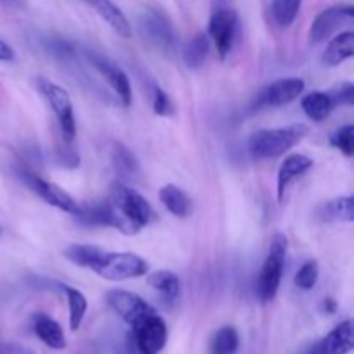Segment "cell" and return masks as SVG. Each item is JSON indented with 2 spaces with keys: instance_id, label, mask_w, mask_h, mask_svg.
Returning <instances> with one entry per match:
<instances>
[{
  "instance_id": "cell-30",
  "label": "cell",
  "mask_w": 354,
  "mask_h": 354,
  "mask_svg": "<svg viewBox=\"0 0 354 354\" xmlns=\"http://www.w3.org/2000/svg\"><path fill=\"white\" fill-rule=\"evenodd\" d=\"M47 50L50 52L54 57H57L59 61H71L76 55L75 44L64 40V38H52V40L47 41Z\"/></svg>"
},
{
  "instance_id": "cell-37",
  "label": "cell",
  "mask_w": 354,
  "mask_h": 354,
  "mask_svg": "<svg viewBox=\"0 0 354 354\" xmlns=\"http://www.w3.org/2000/svg\"><path fill=\"white\" fill-rule=\"evenodd\" d=\"M0 354H2V353H0Z\"/></svg>"
},
{
  "instance_id": "cell-5",
  "label": "cell",
  "mask_w": 354,
  "mask_h": 354,
  "mask_svg": "<svg viewBox=\"0 0 354 354\" xmlns=\"http://www.w3.org/2000/svg\"><path fill=\"white\" fill-rule=\"evenodd\" d=\"M37 86L38 90H40L41 97L45 99V102H47L48 107L54 111L64 140L66 142L75 140L76 120H75V111H73V102L69 93L66 92L62 86L55 85V83H52L50 80H45V78H38Z\"/></svg>"
},
{
  "instance_id": "cell-4",
  "label": "cell",
  "mask_w": 354,
  "mask_h": 354,
  "mask_svg": "<svg viewBox=\"0 0 354 354\" xmlns=\"http://www.w3.org/2000/svg\"><path fill=\"white\" fill-rule=\"evenodd\" d=\"M287 254V237L283 234H275L270 241L268 254L259 272L258 283H256V294L263 303H270L277 297L282 282L283 266H286Z\"/></svg>"
},
{
  "instance_id": "cell-26",
  "label": "cell",
  "mask_w": 354,
  "mask_h": 354,
  "mask_svg": "<svg viewBox=\"0 0 354 354\" xmlns=\"http://www.w3.org/2000/svg\"><path fill=\"white\" fill-rule=\"evenodd\" d=\"M239 334L234 327L225 325L216 334L213 335L209 342V353L211 354H235L239 349Z\"/></svg>"
},
{
  "instance_id": "cell-2",
  "label": "cell",
  "mask_w": 354,
  "mask_h": 354,
  "mask_svg": "<svg viewBox=\"0 0 354 354\" xmlns=\"http://www.w3.org/2000/svg\"><path fill=\"white\" fill-rule=\"evenodd\" d=\"M308 127L303 123L282 128H268L252 133L249 138V152L256 159H275L296 147L308 135Z\"/></svg>"
},
{
  "instance_id": "cell-20",
  "label": "cell",
  "mask_w": 354,
  "mask_h": 354,
  "mask_svg": "<svg viewBox=\"0 0 354 354\" xmlns=\"http://www.w3.org/2000/svg\"><path fill=\"white\" fill-rule=\"evenodd\" d=\"M301 107H303L304 114L310 118L311 121H320L327 120L330 113L334 111L335 104L334 99L328 92H322V90H313V92L306 93L301 100Z\"/></svg>"
},
{
  "instance_id": "cell-7",
  "label": "cell",
  "mask_w": 354,
  "mask_h": 354,
  "mask_svg": "<svg viewBox=\"0 0 354 354\" xmlns=\"http://www.w3.org/2000/svg\"><path fill=\"white\" fill-rule=\"evenodd\" d=\"M17 176H19L21 182H23L31 192L37 194L41 201H45V203L50 204V206L57 207V209L64 211V213L76 214L80 204L59 185H55V183L52 182H47V180H44L41 176L35 175V173H31L30 169H24V168L17 169Z\"/></svg>"
},
{
  "instance_id": "cell-22",
  "label": "cell",
  "mask_w": 354,
  "mask_h": 354,
  "mask_svg": "<svg viewBox=\"0 0 354 354\" xmlns=\"http://www.w3.org/2000/svg\"><path fill=\"white\" fill-rule=\"evenodd\" d=\"M159 201H161L162 206L169 213L178 218H187L190 214V211H192L190 197L180 187L173 185V183H168V185L159 189Z\"/></svg>"
},
{
  "instance_id": "cell-10",
  "label": "cell",
  "mask_w": 354,
  "mask_h": 354,
  "mask_svg": "<svg viewBox=\"0 0 354 354\" xmlns=\"http://www.w3.org/2000/svg\"><path fill=\"white\" fill-rule=\"evenodd\" d=\"M304 86L306 85H304L303 78H296V76L280 78L259 90L252 107L254 109H263V107L286 106V104L296 100L304 92Z\"/></svg>"
},
{
  "instance_id": "cell-24",
  "label": "cell",
  "mask_w": 354,
  "mask_h": 354,
  "mask_svg": "<svg viewBox=\"0 0 354 354\" xmlns=\"http://www.w3.org/2000/svg\"><path fill=\"white\" fill-rule=\"evenodd\" d=\"M147 283L154 290H158L166 301H175L180 296L182 290V283L176 273L169 272V270H158L147 275Z\"/></svg>"
},
{
  "instance_id": "cell-14",
  "label": "cell",
  "mask_w": 354,
  "mask_h": 354,
  "mask_svg": "<svg viewBox=\"0 0 354 354\" xmlns=\"http://www.w3.org/2000/svg\"><path fill=\"white\" fill-rule=\"evenodd\" d=\"M353 349V322L346 320L328 332L324 339L315 342L304 354H349Z\"/></svg>"
},
{
  "instance_id": "cell-17",
  "label": "cell",
  "mask_w": 354,
  "mask_h": 354,
  "mask_svg": "<svg viewBox=\"0 0 354 354\" xmlns=\"http://www.w3.org/2000/svg\"><path fill=\"white\" fill-rule=\"evenodd\" d=\"M33 330L37 334V337L50 349H57L59 351V349L66 348V337L61 325L54 318L48 317V315H33Z\"/></svg>"
},
{
  "instance_id": "cell-23",
  "label": "cell",
  "mask_w": 354,
  "mask_h": 354,
  "mask_svg": "<svg viewBox=\"0 0 354 354\" xmlns=\"http://www.w3.org/2000/svg\"><path fill=\"white\" fill-rule=\"evenodd\" d=\"M211 50V44H209V37L203 31L194 35L189 41L185 44L182 52L183 62H185L187 68L190 69H197L206 62L207 55H209Z\"/></svg>"
},
{
  "instance_id": "cell-19",
  "label": "cell",
  "mask_w": 354,
  "mask_h": 354,
  "mask_svg": "<svg viewBox=\"0 0 354 354\" xmlns=\"http://www.w3.org/2000/svg\"><path fill=\"white\" fill-rule=\"evenodd\" d=\"M354 55V33L353 31H342V33L335 35L330 41H328L327 48L324 52V61L325 66H334L342 64L344 61L351 59Z\"/></svg>"
},
{
  "instance_id": "cell-1",
  "label": "cell",
  "mask_w": 354,
  "mask_h": 354,
  "mask_svg": "<svg viewBox=\"0 0 354 354\" xmlns=\"http://www.w3.org/2000/svg\"><path fill=\"white\" fill-rule=\"evenodd\" d=\"M64 256L73 265L92 270L111 282L138 279L149 272L147 261L142 256L133 252L102 251L97 245L73 244L64 249Z\"/></svg>"
},
{
  "instance_id": "cell-33",
  "label": "cell",
  "mask_w": 354,
  "mask_h": 354,
  "mask_svg": "<svg viewBox=\"0 0 354 354\" xmlns=\"http://www.w3.org/2000/svg\"><path fill=\"white\" fill-rule=\"evenodd\" d=\"M55 161L68 169H75L80 166V156L75 149L71 147H59L55 149Z\"/></svg>"
},
{
  "instance_id": "cell-28",
  "label": "cell",
  "mask_w": 354,
  "mask_h": 354,
  "mask_svg": "<svg viewBox=\"0 0 354 354\" xmlns=\"http://www.w3.org/2000/svg\"><path fill=\"white\" fill-rule=\"evenodd\" d=\"M318 277H320V266L315 259L306 261L299 270H297L296 277H294V283L296 287L303 290H311L318 282Z\"/></svg>"
},
{
  "instance_id": "cell-3",
  "label": "cell",
  "mask_w": 354,
  "mask_h": 354,
  "mask_svg": "<svg viewBox=\"0 0 354 354\" xmlns=\"http://www.w3.org/2000/svg\"><path fill=\"white\" fill-rule=\"evenodd\" d=\"M109 201L127 223L130 235L138 234L142 228L156 220V211L149 201L124 183L118 182L111 187Z\"/></svg>"
},
{
  "instance_id": "cell-6",
  "label": "cell",
  "mask_w": 354,
  "mask_h": 354,
  "mask_svg": "<svg viewBox=\"0 0 354 354\" xmlns=\"http://www.w3.org/2000/svg\"><path fill=\"white\" fill-rule=\"evenodd\" d=\"M138 28H140V33L165 54H173L176 50V45H178L176 31L171 19L162 10L145 9L138 16Z\"/></svg>"
},
{
  "instance_id": "cell-18",
  "label": "cell",
  "mask_w": 354,
  "mask_h": 354,
  "mask_svg": "<svg viewBox=\"0 0 354 354\" xmlns=\"http://www.w3.org/2000/svg\"><path fill=\"white\" fill-rule=\"evenodd\" d=\"M315 216L324 223H337V221H344V223H351L354 220V201L351 196L337 197L328 203L322 204L317 209Z\"/></svg>"
},
{
  "instance_id": "cell-35",
  "label": "cell",
  "mask_w": 354,
  "mask_h": 354,
  "mask_svg": "<svg viewBox=\"0 0 354 354\" xmlns=\"http://www.w3.org/2000/svg\"><path fill=\"white\" fill-rule=\"evenodd\" d=\"M324 310L327 311V313H335V310H337V304H335L334 299H330V297H328V299H325V303H324Z\"/></svg>"
},
{
  "instance_id": "cell-29",
  "label": "cell",
  "mask_w": 354,
  "mask_h": 354,
  "mask_svg": "<svg viewBox=\"0 0 354 354\" xmlns=\"http://www.w3.org/2000/svg\"><path fill=\"white\" fill-rule=\"evenodd\" d=\"M330 144L342 152L346 158H353L354 154V127L346 124L330 135Z\"/></svg>"
},
{
  "instance_id": "cell-15",
  "label": "cell",
  "mask_w": 354,
  "mask_h": 354,
  "mask_svg": "<svg viewBox=\"0 0 354 354\" xmlns=\"http://www.w3.org/2000/svg\"><path fill=\"white\" fill-rule=\"evenodd\" d=\"M311 168H313V159H310L304 154H290L283 159L279 169V176H277V196H279L280 203L286 197V192L290 187V183L296 182L299 176L310 171Z\"/></svg>"
},
{
  "instance_id": "cell-16",
  "label": "cell",
  "mask_w": 354,
  "mask_h": 354,
  "mask_svg": "<svg viewBox=\"0 0 354 354\" xmlns=\"http://www.w3.org/2000/svg\"><path fill=\"white\" fill-rule=\"evenodd\" d=\"M88 7H92L120 37L128 38L131 35V26L123 10L113 0H83Z\"/></svg>"
},
{
  "instance_id": "cell-36",
  "label": "cell",
  "mask_w": 354,
  "mask_h": 354,
  "mask_svg": "<svg viewBox=\"0 0 354 354\" xmlns=\"http://www.w3.org/2000/svg\"><path fill=\"white\" fill-rule=\"evenodd\" d=\"M0 232H2V227H0Z\"/></svg>"
},
{
  "instance_id": "cell-27",
  "label": "cell",
  "mask_w": 354,
  "mask_h": 354,
  "mask_svg": "<svg viewBox=\"0 0 354 354\" xmlns=\"http://www.w3.org/2000/svg\"><path fill=\"white\" fill-rule=\"evenodd\" d=\"M303 0H272V16L282 28H289L296 21Z\"/></svg>"
},
{
  "instance_id": "cell-8",
  "label": "cell",
  "mask_w": 354,
  "mask_h": 354,
  "mask_svg": "<svg viewBox=\"0 0 354 354\" xmlns=\"http://www.w3.org/2000/svg\"><path fill=\"white\" fill-rule=\"evenodd\" d=\"M106 301L128 325L135 327L140 324L144 318L151 317V315L158 313L151 304L145 299H142L138 294L130 292V290L123 289H113L106 294Z\"/></svg>"
},
{
  "instance_id": "cell-9",
  "label": "cell",
  "mask_w": 354,
  "mask_h": 354,
  "mask_svg": "<svg viewBox=\"0 0 354 354\" xmlns=\"http://www.w3.org/2000/svg\"><path fill=\"white\" fill-rule=\"evenodd\" d=\"M209 38H213L214 47H216L220 59H225L234 48L235 40L239 33V16L232 9H218L214 10L209 19L207 28Z\"/></svg>"
},
{
  "instance_id": "cell-25",
  "label": "cell",
  "mask_w": 354,
  "mask_h": 354,
  "mask_svg": "<svg viewBox=\"0 0 354 354\" xmlns=\"http://www.w3.org/2000/svg\"><path fill=\"white\" fill-rule=\"evenodd\" d=\"M59 289L66 294V299H68V308H69V328L73 332L78 330L83 324V318L86 315V297L83 296L82 290L75 289L71 286H64V283H59Z\"/></svg>"
},
{
  "instance_id": "cell-34",
  "label": "cell",
  "mask_w": 354,
  "mask_h": 354,
  "mask_svg": "<svg viewBox=\"0 0 354 354\" xmlns=\"http://www.w3.org/2000/svg\"><path fill=\"white\" fill-rule=\"evenodd\" d=\"M0 61H6V62L14 61L12 47H10L9 44H6L2 38H0Z\"/></svg>"
},
{
  "instance_id": "cell-21",
  "label": "cell",
  "mask_w": 354,
  "mask_h": 354,
  "mask_svg": "<svg viewBox=\"0 0 354 354\" xmlns=\"http://www.w3.org/2000/svg\"><path fill=\"white\" fill-rule=\"evenodd\" d=\"M113 166L116 169L118 175L123 180H135L142 175L140 162H138L137 156L127 147V145L116 142L113 147Z\"/></svg>"
},
{
  "instance_id": "cell-31",
  "label": "cell",
  "mask_w": 354,
  "mask_h": 354,
  "mask_svg": "<svg viewBox=\"0 0 354 354\" xmlns=\"http://www.w3.org/2000/svg\"><path fill=\"white\" fill-rule=\"evenodd\" d=\"M152 107H154V113L158 116H173L175 114V104L169 99L168 93L162 88L156 86L154 88V99H152Z\"/></svg>"
},
{
  "instance_id": "cell-13",
  "label": "cell",
  "mask_w": 354,
  "mask_h": 354,
  "mask_svg": "<svg viewBox=\"0 0 354 354\" xmlns=\"http://www.w3.org/2000/svg\"><path fill=\"white\" fill-rule=\"evenodd\" d=\"M86 59H88L90 64L100 73L104 80L111 85V88L114 90L120 100L123 102V106H130L131 99H133V93H131V85L130 78L127 76V73L116 64V62L111 61L106 55H100L97 52H85Z\"/></svg>"
},
{
  "instance_id": "cell-32",
  "label": "cell",
  "mask_w": 354,
  "mask_h": 354,
  "mask_svg": "<svg viewBox=\"0 0 354 354\" xmlns=\"http://www.w3.org/2000/svg\"><path fill=\"white\" fill-rule=\"evenodd\" d=\"M334 99L335 106H348L351 107L354 104V85L351 82H344L335 86L332 92H328Z\"/></svg>"
},
{
  "instance_id": "cell-12",
  "label": "cell",
  "mask_w": 354,
  "mask_h": 354,
  "mask_svg": "<svg viewBox=\"0 0 354 354\" xmlns=\"http://www.w3.org/2000/svg\"><path fill=\"white\" fill-rule=\"evenodd\" d=\"M354 19L353 6H334L322 10L310 26L311 44H322L330 38L335 31L341 30L346 24H351Z\"/></svg>"
},
{
  "instance_id": "cell-11",
  "label": "cell",
  "mask_w": 354,
  "mask_h": 354,
  "mask_svg": "<svg viewBox=\"0 0 354 354\" xmlns=\"http://www.w3.org/2000/svg\"><path fill=\"white\" fill-rule=\"evenodd\" d=\"M133 328L135 348L140 354H159L168 342V327L158 313L144 318Z\"/></svg>"
}]
</instances>
